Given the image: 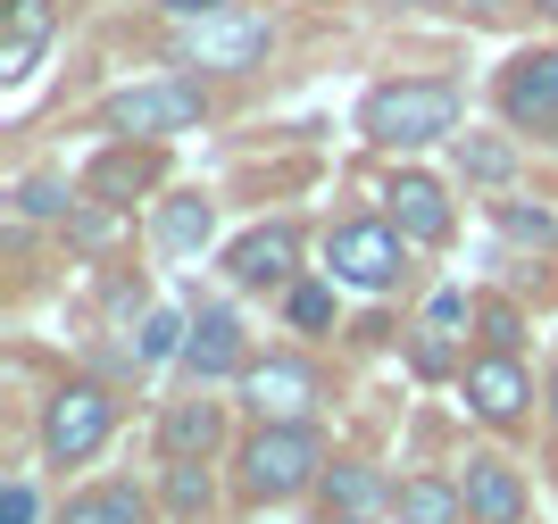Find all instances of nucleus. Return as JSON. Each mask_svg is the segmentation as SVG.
I'll list each match as a JSON object with an SVG mask.
<instances>
[{
    "mask_svg": "<svg viewBox=\"0 0 558 524\" xmlns=\"http://www.w3.org/2000/svg\"><path fill=\"white\" fill-rule=\"evenodd\" d=\"M466 175L500 183V175H509V150H500V142H466Z\"/></svg>",
    "mask_w": 558,
    "mask_h": 524,
    "instance_id": "28",
    "label": "nucleus"
},
{
    "mask_svg": "<svg viewBox=\"0 0 558 524\" xmlns=\"http://www.w3.org/2000/svg\"><path fill=\"white\" fill-rule=\"evenodd\" d=\"M226 275L242 283V292H283V283H301V233L283 226H251L242 242L226 251Z\"/></svg>",
    "mask_w": 558,
    "mask_h": 524,
    "instance_id": "7",
    "label": "nucleus"
},
{
    "mask_svg": "<svg viewBox=\"0 0 558 524\" xmlns=\"http://www.w3.org/2000/svg\"><path fill=\"white\" fill-rule=\"evenodd\" d=\"M184 333H192V317H175V308H150V317H142V333H134V366L184 358Z\"/></svg>",
    "mask_w": 558,
    "mask_h": 524,
    "instance_id": "22",
    "label": "nucleus"
},
{
    "mask_svg": "<svg viewBox=\"0 0 558 524\" xmlns=\"http://www.w3.org/2000/svg\"><path fill=\"white\" fill-rule=\"evenodd\" d=\"M359 134L375 150H434V142L459 134V84L442 75H400V84H375L359 100Z\"/></svg>",
    "mask_w": 558,
    "mask_h": 524,
    "instance_id": "1",
    "label": "nucleus"
},
{
    "mask_svg": "<svg viewBox=\"0 0 558 524\" xmlns=\"http://www.w3.org/2000/svg\"><path fill=\"white\" fill-rule=\"evenodd\" d=\"M59 524H150V500H142L134 483H93V491H75V500H68Z\"/></svg>",
    "mask_w": 558,
    "mask_h": 524,
    "instance_id": "19",
    "label": "nucleus"
},
{
    "mask_svg": "<svg viewBox=\"0 0 558 524\" xmlns=\"http://www.w3.org/2000/svg\"><path fill=\"white\" fill-rule=\"evenodd\" d=\"M167 17H226V9H242V0H159Z\"/></svg>",
    "mask_w": 558,
    "mask_h": 524,
    "instance_id": "30",
    "label": "nucleus"
},
{
    "mask_svg": "<svg viewBox=\"0 0 558 524\" xmlns=\"http://www.w3.org/2000/svg\"><path fill=\"white\" fill-rule=\"evenodd\" d=\"M517 333H525V317H517L509 300H492V308H484V342L492 350H517Z\"/></svg>",
    "mask_w": 558,
    "mask_h": 524,
    "instance_id": "27",
    "label": "nucleus"
},
{
    "mask_svg": "<svg viewBox=\"0 0 558 524\" xmlns=\"http://www.w3.org/2000/svg\"><path fill=\"white\" fill-rule=\"evenodd\" d=\"M326 524H375V516H326Z\"/></svg>",
    "mask_w": 558,
    "mask_h": 524,
    "instance_id": "33",
    "label": "nucleus"
},
{
    "mask_svg": "<svg viewBox=\"0 0 558 524\" xmlns=\"http://www.w3.org/2000/svg\"><path fill=\"white\" fill-rule=\"evenodd\" d=\"M442 9H466V17H500L509 0H442Z\"/></svg>",
    "mask_w": 558,
    "mask_h": 524,
    "instance_id": "31",
    "label": "nucleus"
},
{
    "mask_svg": "<svg viewBox=\"0 0 558 524\" xmlns=\"http://www.w3.org/2000/svg\"><path fill=\"white\" fill-rule=\"evenodd\" d=\"M500 217H509V233H517V242H525V233H534V242H550V217H542V208H500Z\"/></svg>",
    "mask_w": 558,
    "mask_h": 524,
    "instance_id": "29",
    "label": "nucleus"
},
{
    "mask_svg": "<svg viewBox=\"0 0 558 524\" xmlns=\"http://www.w3.org/2000/svg\"><path fill=\"white\" fill-rule=\"evenodd\" d=\"M375 508H392V483L359 466V458H333L326 466V516H375Z\"/></svg>",
    "mask_w": 558,
    "mask_h": 524,
    "instance_id": "18",
    "label": "nucleus"
},
{
    "mask_svg": "<svg viewBox=\"0 0 558 524\" xmlns=\"http://www.w3.org/2000/svg\"><path fill=\"white\" fill-rule=\"evenodd\" d=\"M217 441H226V400H167L159 458H217Z\"/></svg>",
    "mask_w": 558,
    "mask_h": 524,
    "instance_id": "14",
    "label": "nucleus"
},
{
    "mask_svg": "<svg viewBox=\"0 0 558 524\" xmlns=\"http://www.w3.org/2000/svg\"><path fill=\"white\" fill-rule=\"evenodd\" d=\"M534 9H542V17H550V25H558V0H534Z\"/></svg>",
    "mask_w": 558,
    "mask_h": 524,
    "instance_id": "32",
    "label": "nucleus"
},
{
    "mask_svg": "<svg viewBox=\"0 0 558 524\" xmlns=\"http://www.w3.org/2000/svg\"><path fill=\"white\" fill-rule=\"evenodd\" d=\"M242 391H251L258 425H308V409H317V366L308 358H251Z\"/></svg>",
    "mask_w": 558,
    "mask_h": 524,
    "instance_id": "8",
    "label": "nucleus"
},
{
    "mask_svg": "<svg viewBox=\"0 0 558 524\" xmlns=\"http://www.w3.org/2000/svg\"><path fill=\"white\" fill-rule=\"evenodd\" d=\"M159 500L175 508V516H209V508H217V475H209V458H167Z\"/></svg>",
    "mask_w": 558,
    "mask_h": 524,
    "instance_id": "20",
    "label": "nucleus"
},
{
    "mask_svg": "<svg viewBox=\"0 0 558 524\" xmlns=\"http://www.w3.org/2000/svg\"><path fill=\"white\" fill-rule=\"evenodd\" d=\"M233 483H242V500H258V508H283V500H301V491H317V483H326V441H317V425H258V434H242Z\"/></svg>",
    "mask_w": 558,
    "mask_h": 524,
    "instance_id": "2",
    "label": "nucleus"
},
{
    "mask_svg": "<svg viewBox=\"0 0 558 524\" xmlns=\"http://www.w3.org/2000/svg\"><path fill=\"white\" fill-rule=\"evenodd\" d=\"M192 383H226V375H251V342H242V317L233 308H192L184 358H175Z\"/></svg>",
    "mask_w": 558,
    "mask_h": 524,
    "instance_id": "9",
    "label": "nucleus"
},
{
    "mask_svg": "<svg viewBox=\"0 0 558 524\" xmlns=\"http://www.w3.org/2000/svg\"><path fill=\"white\" fill-rule=\"evenodd\" d=\"M201 117H209V92L192 75H150V84L109 100V134L117 142H167V134H192Z\"/></svg>",
    "mask_w": 558,
    "mask_h": 524,
    "instance_id": "5",
    "label": "nucleus"
},
{
    "mask_svg": "<svg viewBox=\"0 0 558 524\" xmlns=\"http://www.w3.org/2000/svg\"><path fill=\"white\" fill-rule=\"evenodd\" d=\"M384 9H425V0H384Z\"/></svg>",
    "mask_w": 558,
    "mask_h": 524,
    "instance_id": "34",
    "label": "nucleus"
},
{
    "mask_svg": "<svg viewBox=\"0 0 558 524\" xmlns=\"http://www.w3.org/2000/svg\"><path fill=\"white\" fill-rule=\"evenodd\" d=\"M43 34H50V0H9V68H25Z\"/></svg>",
    "mask_w": 558,
    "mask_h": 524,
    "instance_id": "23",
    "label": "nucleus"
},
{
    "mask_svg": "<svg viewBox=\"0 0 558 524\" xmlns=\"http://www.w3.org/2000/svg\"><path fill=\"white\" fill-rule=\"evenodd\" d=\"M409 233L392 226V217H350V226L326 233V275L333 283H350V292H392L400 275H409Z\"/></svg>",
    "mask_w": 558,
    "mask_h": 524,
    "instance_id": "3",
    "label": "nucleus"
},
{
    "mask_svg": "<svg viewBox=\"0 0 558 524\" xmlns=\"http://www.w3.org/2000/svg\"><path fill=\"white\" fill-rule=\"evenodd\" d=\"M466 325H475V300H466L459 283L425 300V325H417V375H442V366H450V350L466 342Z\"/></svg>",
    "mask_w": 558,
    "mask_h": 524,
    "instance_id": "15",
    "label": "nucleus"
},
{
    "mask_svg": "<svg viewBox=\"0 0 558 524\" xmlns=\"http://www.w3.org/2000/svg\"><path fill=\"white\" fill-rule=\"evenodd\" d=\"M500 117L517 134H558V50H517L500 68Z\"/></svg>",
    "mask_w": 558,
    "mask_h": 524,
    "instance_id": "6",
    "label": "nucleus"
},
{
    "mask_svg": "<svg viewBox=\"0 0 558 524\" xmlns=\"http://www.w3.org/2000/svg\"><path fill=\"white\" fill-rule=\"evenodd\" d=\"M109 434H117L109 383H59L43 400V458H50V466H84V458H100Z\"/></svg>",
    "mask_w": 558,
    "mask_h": 524,
    "instance_id": "4",
    "label": "nucleus"
},
{
    "mask_svg": "<svg viewBox=\"0 0 558 524\" xmlns=\"http://www.w3.org/2000/svg\"><path fill=\"white\" fill-rule=\"evenodd\" d=\"M534 400V375L517 366V350H484V358H466V409L484 416V425H517Z\"/></svg>",
    "mask_w": 558,
    "mask_h": 524,
    "instance_id": "11",
    "label": "nucleus"
},
{
    "mask_svg": "<svg viewBox=\"0 0 558 524\" xmlns=\"http://www.w3.org/2000/svg\"><path fill=\"white\" fill-rule=\"evenodd\" d=\"M550 142H558V134H550Z\"/></svg>",
    "mask_w": 558,
    "mask_h": 524,
    "instance_id": "35",
    "label": "nucleus"
},
{
    "mask_svg": "<svg viewBox=\"0 0 558 524\" xmlns=\"http://www.w3.org/2000/svg\"><path fill=\"white\" fill-rule=\"evenodd\" d=\"M384 200H392V226L409 233L417 251H442L450 226H459V217H450V192L434 175H417V167H400V175L384 183Z\"/></svg>",
    "mask_w": 558,
    "mask_h": 524,
    "instance_id": "12",
    "label": "nucleus"
},
{
    "mask_svg": "<svg viewBox=\"0 0 558 524\" xmlns=\"http://www.w3.org/2000/svg\"><path fill=\"white\" fill-rule=\"evenodd\" d=\"M142 175H150V150H142V159H134V150H117V159L93 175V192H125V183H142Z\"/></svg>",
    "mask_w": 558,
    "mask_h": 524,
    "instance_id": "26",
    "label": "nucleus"
},
{
    "mask_svg": "<svg viewBox=\"0 0 558 524\" xmlns=\"http://www.w3.org/2000/svg\"><path fill=\"white\" fill-rule=\"evenodd\" d=\"M392 516L400 524H459L466 516V491L450 475H409V483H392Z\"/></svg>",
    "mask_w": 558,
    "mask_h": 524,
    "instance_id": "17",
    "label": "nucleus"
},
{
    "mask_svg": "<svg viewBox=\"0 0 558 524\" xmlns=\"http://www.w3.org/2000/svg\"><path fill=\"white\" fill-rule=\"evenodd\" d=\"M283 325H292V333H326V325H333V275L283 283Z\"/></svg>",
    "mask_w": 558,
    "mask_h": 524,
    "instance_id": "21",
    "label": "nucleus"
},
{
    "mask_svg": "<svg viewBox=\"0 0 558 524\" xmlns=\"http://www.w3.org/2000/svg\"><path fill=\"white\" fill-rule=\"evenodd\" d=\"M68 183H59V175H25L17 183V217H25V226H43V217H68Z\"/></svg>",
    "mask_w": 558,
    "mask_h": 524,
    "instance_id": "24",
    "label": "nucleus"
},
{
    "mask_svg": "<svg viewBox=\"0 0 558 524\" xmlns=\"http://www.w3.org/2000/svg\"><path fill=\"white\" fill-rule=\"evenodd\" d=\"M209 233H217V200H209V192H175V200H159V251L167 258L209 251Z\"/></svg>",
    "mask_w": 558,
    "mask_h": 524,
    "instance_id": "16",
    "label": "nucleus"
},
{
    "mask_svg": "<svg viewBox=\"0 0 558 524\" xmlns=\"http://www.w3.org/2000/svg\"><path fill=\"white\" fill-rule=\"evenodd\" d=\"M34 516H43L34 483H25V475H9V483H0V524H34Z\"/></svg>",
    "mask_w": 558,
    "mask_h": 524,
    "instance_id": "25",
    "label": "nucleus"
},
{
    "mask_svg": "<svg viewBox=\"0 0 558 524\" xmlns=\"http://www.w3.org/2000/svg\"><path fill=\"white\" fill-rule=\"evenodd\" d=\"M459 491H466V516L475 524H525L534 516V491H525V475L509 458H466Z\"/></svg>",
    "mask_w": 558,
    "mask_h": 524,
    "instance_id": "13",
    "label": "nucleus"
},
{
    "mask_svg": "<svg viewBox=\"0 0 558 524\" xmlns=\"http://www.w3.org/2000/svg\"><path fill=\"white\" fill-rule=\"evenodd\" d=\"M258 50H267V17H258V9L184 17V59H192V68H251Z\"/></svg>",
    "mask_w": 558,
    "mask_h": 524,
    "instance_id": "10",
    "label": "nucleus"
}]
</instances>
